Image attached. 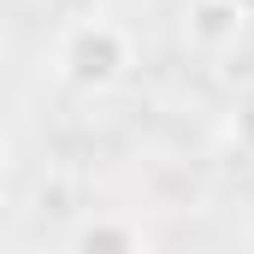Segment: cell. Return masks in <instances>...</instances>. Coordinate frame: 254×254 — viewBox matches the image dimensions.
<instances>
[{
  "label": "cell",
  "mask_w": 254,
  "mask_h": 254,
  "mask_svg": "<svg viewBox=\"0 0 254 254\" xmlns=\"http://www.w3.org/2000/svg\"><path fill=\"white\" fill-rule=\"evenodd\" d=\"M60 77L71 89H113V83H125V71L136 65V42H130L125 24H113V18H83V24H71L60 36Z\"/></svg>",
  "instance_id": "6da1fadb"
},
{
  "label": "cell",
  "mask_w": 254,
  "mask_h": 254,
  "mask_svg": "<svg viewBox=\"0 0 254 254\" xmlns=\"http://www.w3.org/2000/svg\"><path fill=\"white\" fill-rule=\"evenodd\" d=\"M65 254H148V231L130 213H89L77 219Z\"/></svg>",
  "instance_id": "7a4b0ae2"
},
{
  "label": "cell",
  "mask_w": 254,
  "mask_h": 254,
  "mask_svg": "<svg viewBox=\"0 0 254 254\" xmlns=\"http://www.w3.org/2000/svg\"><path fill=\"white\" fill-rule=\"evenodd\" d=\"M243 12L231 6V0H195L190 6V24H184V36H190L201 54H225L237 36H243Z\"/></svg>",
  "instance_id": "3957f363"
},
{
  "label": "cell",
  "mask_w": 254,
  "mask_h": 254,
  "mask_svg": "<svg viewBox=\"0 0 254 254\" xmlns=\"http://www.w3.org/2000/svg\"><path fill=\"white\" fill-rule=\"evenodd\" d=\"M225 130H231V148L243 154V160H254V83L231 101V119H225Z\"/></svg>",
  "instance_id": "277c9868"
},
{
  "label": "cell",
  "mask_w": 254,
  "mask_h": 254,
  "mask_svg": "<svg viewBox=\"0 0 254 254\" xmlns=\"http://www.w3.org/2000/svg\"><path fill=\"white\" fill-rule=\"evenodd\" d=\"M231 6H237V12H243V18H254V0H231Z\"/></svg>",
  "instance_id": "5b68a950"
},
{
  "label": "cell",
  "mask_w": 254,
  "mask_h": 254,
  "mask_svg": "<svg viewBox=\"0 0 254 254\" xmlns=\"http://www.w3.org/2000/svg\"><path fill=\"white\" fill-rule=\"evenodd\" d=\"M0 195H6V148H0Z\"/></svg>",
  "instance_id": "8992f818"
}]
</instances>
